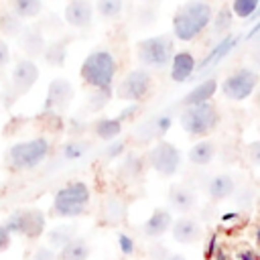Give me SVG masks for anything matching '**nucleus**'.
Here are the masks:
<instances>
[{"label": "nucleus", "mask_w": 260, "mask_h": 260, "mask_svg": "<svg viewBox=\"0 0 260 260\" xmlns=\"http://www.w3.org/2000/svg\"><path fill=\"white\" fill-rule=\"evenodd\" d=\"M91 130H93V134H95L100 140L110 142V140H114V138H118V136L122 134L124 124H122L118 118H108V116H104V118H98V120L91 124Z\"/></svg>", "instance_id": "nucleus-21"}, {"label": "nucleus", "mask_w": 260, "mask_h": 260, "mask_svg": "<svg viewBox=\"0 0 260 260\" xmlns=\"http://www.w3.org/2000/svg\"><path fill=\"white\" fill-rule=\"evenodd\" d=\"M236 258H238V260H260V256H258L252 248H244V250H240Z\"/></svg>", "instance_id": "nucleus-44"}, {"label": "nucleus", "mask_w": 260, "mask_h": 260, "mask_svg": "<svg viewBox=\"0 0 260 260\" xmlns=\"http://www.w3.org/2000/svg\"><path fill=\"white\" fill-rule=\"evenodd\" d=\"M140 2H144V4H152V2H156V0H140Z\"/></svg>", "instance_id": "nucleus-53"}, {"label": "nucleus", "mask_w": 260, "mask_h": 260, "mask_svg": "<svg viewBox=\"0 0 260 260\" xmlns=\"http://www.w3.org/2000/svg\"><path fill=\"white\" fill-rule=\"evenodd\" d=\"M219 83L215 77H207L203 81H199L191 91L185 93V98L181 100V106H193V104H203V102H211V98L215 95Z\"/></svg>", "instance_id": "nucleus-18"}, {"label": "nucleus", "mask_w": 260, "mask_h": 260, "mask_svg": "<svg viewBox=\"0 0 260 260\" xmlns=\"http://www.w3.org/2000/svg\"><path fill=\"white\" fill-rule=\"evenodd\" d=\"M260 8V0H232V14L238 16V18H250L256 14V10Z\"/></svg>", "instance_id": "nucleus-35"}, {"label": "nucleus", "mask_w": 260, "mask_h": 260, "mask_svg": "<svg viewBox=\"0 0 260 260\" xmlns=\"http://www.w3.org/2000/svg\"><path fill=\"white\" fill-rule=\"evenodd\" d=\"M234 191H236V181H234L232 175H225V173L211 177L209 183H207V195L213 201L228 199V197L234 195Z\"/></svg>", "instance_id": "nucleus-19"}, {"label": "nucleus", "mask_w": 260, "mask_h": 260, "mask_svg": "<svg viewBox=\"0 0 260 260\" xmlns=\"http://www.w3.org/2000/svg\"><path fill=\"white\" fill-rule=\"evenodd\" d=\"M112 95H114V91H112V85L93 87V89H91V93H89V98H87V106H89V110H93V112H100L104 106H108V104H110Z\"/></svg>", "instance_id": "nucleus-32"}, {"label": "nucleus", "mask_w": 260, "mask_h": 260, "mask_svg": "<svg viewBox=\"0 0 260 260\" xmlns=\"http://www.w3.org/2000/svg\"><path fill=\"white\" fill-rule=\"evenodd\" d=\"M37 79H39V65L32 59H20V61H16V65L12 67L10 85H8L10 104H14L20 95H24L26 91H30V87L37 83Z\"/></svg>", "instance_id": "nucleus-11"}, {"label": "nucleus", "mask_w": 260, "mask_h": 260, "mask_svg": "<svg viewBox=\"0 0 260 260\" xmlns=\"http://www.w3.org/2000/svg\"><path fill=\"white\" fill-rule=\"evenodd\" d=\"M234 45H236V37H234V35H225V37H221V41H219V43L205 55V59L197 65V71H199V69H207L209 65L219 63V61L234 49Z\"/></svg>", "instance_id": "nucleus-25"}, {"label": "nucleus", "mask_w": 260, "mask_h": 260, "mask_svg": "<svg viewBox=\"0 0 260 260\" xmlns=\"http://www.w3.org/2000/svg\"><path fill=\"white\" fill-rule=\"evenodd\" d=\"M256 240H258V244H260V221H258V230H256Z\"/></svg>", "instance_id": "nucleus-51"}, {"label": "nucleus", "mask_w": 260, "mask_h": 260, "mask_svg": "<svg viewBox=\"0 0 260 260\" xmlns=\"http://www.w3.org/2000/svg\"><path fill=\"white\" fill-rule=\"evenodd\" d=\"M142 171H144V158H142L140 154H136V152H128V154L122 158L120 167H118V175H120L122 179H126V181L138 179V177L142 175Z\"/></svg>", "instance_id": "nucleus-26"}, {"label": "nucleus", "mask_w": 260, "mask_h": 260, "mask_svg": "<svg viewBox=\"0 0 260 260\" xmlns=\"http://www.w3.org/2000/svg\"><path fill=\"white\" fill-rule=\"evenodd\" d=\"M165 260H187V258H185L183 254H169Z\"/></svg>", "instance_id": "nucleus-49"}, {"label": "nucleus", "mask_w": 260, "mask_h": 260, "mask_svg": "<svg viewBox=\"0 0 260 260\" xmlns=\"http://www.w3.org/2000/svg\"><path fill=\"white\" fill-rule=\"evenodd\" d=\"M30 260H57V252L49 246H39L35 252H32V258Z\"/></svg>", "instance_id": "nucleus-39"}, {"label": "nucleus", "mask_w": 260, "mask_h": 260, "mask_svg": "<svg viewBox=\"0 0 260 260\" xmlns=\"http://www.w3.org/2000/svg\"><path fill=\"white\" fill-rule=\"evenodd\" d=\"M258 85H260V73L256 69L238 67L225 75L219 89H221L223 98H228L232 102H244L256 91Z\"/></svg>", "instance_id": "nucleus-7"}, {"label": "nucleus", "mask_w": 260, "mask_h": 260, "mask_svg": "<svg viewBox=\"0 0 260 260\" xmlns=\"http://www.w3.org/2000/svg\"><path fill=\"white\" fill-rule=\"evenodd\" d=\"M146 160H148V167L152 171H156L158 175L173 177V175L179 173V169L183 165V154L173 142H169L165 138H158L154 142V146H150V150L146 154Z\"/></svg>", "instance_id": "nucleus-9"}, {"label": "nucleus", "mask_w": 260, "mask_h": 260, "mask_svg": "<svg viewBox=\"0 0 260 260\" xmlns=\"http://www.w3.org/2000/svg\"><path fill=\"white\" fill-rule=\"evenodd\" d=\"M122 8H124V0H98V2H95L98 14H100L102 18H106V20L120 18Z\"/></svg>", "instance_id": "nucleus-34"}, {"label": "nucleus", "mask_w": 260, "mask_h": 260, "mask_svg": "<svg viewBox=\"0 0 260 260\" xmlns=\"http://www.w3.org/2000/svg\"><path fill=\"white\" fill-rule=\"evenodd\" d=\"M179 122H181V128L189 136H207L211 130L217 128L219 112L213 102L183 106V110L179 114Z\"/></svg>", "instance_id": "nucleus-5"}, {"label": "nucleus", "mask_w": 260, "mask_h": 260, "mask_svg": "<svg viewBox=\"0 0 260 260\" xmlns=\"http://www.w3.org/2000/svg\"><path fill=\"white\" fill-rule=\"evenodd\" d=\"M250 59H252V63H254V67H256V71L260 73V45L252 51V55H250Z\"/></svg>", "instance_id": "nucleus-47"}, {"label": "nucleus", "mask_w": 260, "mask_h": 260, "mask_svg": "<svg viewBox=\"0 0 260 260\" xmlns=\"http://www.w3.org/2000/svg\"><path fill=\"white\" fill-rule=\"evenodd\" d=\"M138 110H140V104H136V102H130V106H126V108H124V110H122V112H120V114H118L116 118H118V120H120V122L124 124L126 120L134 118V116L138 114Z\"/></svg>", "instance_id": "nucleus-40"}, {"label": "nucleus", "mask_w": 260, "mask_h": 260, "mask_svg": "<svg viewBox=\"0 0 260 260\" xmlns=\"http://www.w3.org/2000/svg\"><path fill=\"white\" fill-rule=\"evenodd\" d=\"M215 250H217V238H215V236H211V238H209V242H207V248H205V258H207V260H211V258H213V254H215Z\"/></svg>", "instance_id": "nucleus-46"}, {"label": "nucleus", "mask_w": 260, "mask_h": 260, "mask_svg": "<svg viewBox=\"0 0 260 260\" xmlns=\"http://www.w3.org/2000/svg\"><path fill=\"white\" fill-rule=\"evenodd\" d=\"M4 225L12 236H24L28 240H37L45 234L47 217L41 209H16L4 219Z\"/></svg>", "instance_id": "nucleus-8"}, {"label": "nucleus", "mask_w": 260, "mask_h": 260, "mask_svg": "<svg viewBox=\"0 0 260 260\" xmlns=\"http://www.w3.org/2000/svg\"><path fill=\"white\" fill-rule=\"evenodd\" d=\"M18 43H20V47H22V51L26 53V55H30V57H39V55H43V51H45V47H47V43H45V37L41 35V30H37V28H22L20 30V35H18Z\"/></svg>", "instance_id": "nucleus-20"}, {"label": "nucleus", "mask_w": 260, "mask_h": 260, "mask_svg": "<svg viewBox=\"0 0 260 260\" xmlns=\"http://www.w3.org/2000/svg\"><path fill=\"white\" fill-rule=\"evenodd\" d=\"M118 246H120L122 256H126V258L134 256V252H136V242H134V238L128 236V234H124V232H118Z\"/></svg>", "instance_id": "nucleus-38"}, {"label": "nucleus", "mask_w": 260, "mask_h": 260, "mask_svg": "<svg viewBox=\"0 0 260 260\" xmlns=\"http://www.w3.org/2000/svg\"><path fill=\"white\" fill-rule=\"evenodd\" d=\"M150 124H152V134L158 140V138H162L171 130V126H173V114L171 112H160V114H156V116L150 118Z\"/></svg>", "instance_id": "nucleus-36"}, {"label": "nucleus", "mask_w": 260, "mask_h": 260, "mask_svg": "<svg viewBox=\"0 0 260 260\" xmlns=\"http://www.w3.org/2000/svg\"><path fill=\"white\" fill-rule=\"evenodd\" d=\"M10 61V51H8V45L0 39V67H4L6 63Z\"/></svg>", "instance_id": "nucleus-45"}, {"label": "nucleus", "mask_w": 260, "mask_h": 260, "mask_svg": "<svg viewBox=\"0 0 260 260\" xmlns=\"http://www.w3.org/2000/svg\"><path fill=\"white\" fill-rule=\"evenodd\" d=\"M124 152H126V140H120V138L110 140V142L106 144V148H104V156H106V158H110V160H114V158L122 156Z\"/></svg>", "instance_id": "nucleus-37"}, {"label": "nucleus", "mask_w": 260, "mask_h": 260, "mask_svg": "<svg viewBox=\"0 0 260 260\" xmlns=\"http://www.w3.org/2000/svg\"><path fill=\"white\" fill-rule=\"evenodd\" d=\"M49 152H51V142L43 136H37V138H28V140H20L12 144L4 152V162L10 171L26 173L43 165Z\"/></svg>", "instance_id": "nucleus-2"}, {"label": "nucleus", "mask_w": 260, "mask_h": 260, "mask_svg": "<svg viewBox=\"0 0 260 260\" xmlns=\"http://www.w3.org/2000/svg\"><path fill=\"white\" fill-rule=\"evenodd\" d=\"M169 71H171V79L175 83H185L197 71L195 55L191 51H177V53H173L171 63H169Z\"/></svg>", "instance_id": "nucleus-14"}, {"label": "nucleus", "mask_w": 260, "mask_h": 260, "mask_svg": "<svg viewBox=\"0 0 260 260\" xmlns=\"http://www.w3.org/2000/svg\"><path fill=\"white\" fill-rule=\"evenodd\" d=\"M148 256H150V260H165V258L169 256V252H167V248H165L162 244L154 242V244L148 248Z\"/></svg>", "instance_id": "nucleus-41"}, {"label": "nucleus", "mask_w": 260, "mask_h": 260, "mask_svg": "<svg viewBox=\"0 0 260 260\" xmlns=\"http://www.w3.org/2000/svg\"><path fill=\"white\" fill-rule=\"evenodd\" d=\"M169 205H171V209H175L179 213L191 211L197 205V195L187 185H173L169 189Z\"/></svg>", "instance_id": "nucleus-17"}, {"label": "nucleus", "mask_w": 260, "mask_h": 260, "mask_svg": "<svg viewBox=\"0 0 260 260\" xmlns=\"http://www.w3.org/2000/svg\"><path fill=\"white\" fill-rule=\"evenodd\" d=\"M77 236V225L75 223H59L53 230L47 232V244L55 252H59L67 242H71Z\"/></svg>", "instance_id": "nucleus-22"}, {"label": "nucleus", "mask_w": 260, "mask_h": 260, "mask_svg": "<svg viewBox=\"0 0 260 260\" xmlns=\"http://www.w3.org/2000/svg\"><path fill=\"white\" fill-rule=\"evenodd\" d=\"M232 22H234V14H232L230 6H221L211 16V22H209L211 24V35L213 37H225V35H230Z\"/></svg>", "instance_id": "nucleus-27"}, {"label": "nucleus", "mask_w": 260, "mask_h": 260, "mask_svg": "<svg viewBox=\"0 0 260 260\" xmlns=\"http://www.w3.org/2000/svg\"><path fill=\"white\" fill-rule=\"evenodd\" d=\"M213 8L205 0H187L173 14V37L189 43L195 41L211 22Z\"/></svg>", "instance_id": "nucleus-1"}, {"label": "nucleus", "mask_w": 260, "mask_h": 260, "mask_svg": "<svg viewBox=\"0 0 260 260\" xmlns=\"http://www.w3.org/2000/svg\"><path fill=\"white\" fill-rule=\"evenodd\" d=\"M63 16L73 28H89L93 22V4L89 0H71L65 6Z\"/></svg>", "instance_id": "nucleus-13"}, {"label": "nucleus", "mask_w": 260, "mask_h": 260, "mask_svg": "<svg viewBox=\"0 0 260 260\" xmlns=\"http://www.w3.org/2000/svg\"><path fill=\"white\" fill-rule=\"evenodd\" d=\"M150 87H152V77H150L148 69L138 67V69L128 71L122 77V81L116 85V95L120 100H124V102L140 104L150 93Z\"/></svg>", "instance_id": "nucleus-10"}, {"label": "nucleus", "mask_w": 260, "mask_h": 260, "mask_svg": "<svg viewBox=\"0 0 260 260\" xmlns=\"http://www.w3.org/2000/svg\"><path fill=\"white\" fill-rule=\"evenodd\" d=\"M213 156H215V142H213V140L203 138V140L195 142V144L189 148V162L195 165V167H205V165H209V162L213 160Z\"/></svg>", "instance_id": "nucleus-24"}, {"label": "nucleus", "mask_w": 260, "mask_h": 260, "mask_svg": "<svg viewBox=\"0 0 260 260\" xmlns=\"http://www.w3.org/2000/svg\"><path fill=\"white\" fill-rule=\"evenodd\" d=\"M238 215H240L238 211H234V213H223V215H221V219H223V221H228V219H236Z\"/></svg>", "instance_id": "nucleus-48"}, {"label": "nucleus", "mask_w": 260, "mask_h": 260, "mask_svg": "<svg viewBox=\"0 0 260 260\" xmlns=\"http://www.w3.org/2000/svg\"><path fill=\"white\" fill-rule=\"evenodd\" d=\"M171 223H173L171 211L165 207H156L150 213V217L142 223V234L146 238H160L162 234H167L171 230Z\"/></svg>", "instance_id": "nucleus-16"}, {"label": "nucleus", "mask_w": 260, "mask_h": 260, "mask_svg": "<svg viewBox=\"0 0 260 260\" xmlns=\"http://www.w3.org/2000/svg\"><path fill=\"white\" fill-rule=\"evenodd\" d=\"M43 59L51 65V67H63L65 59H67V43L65 41H53L45 47L43 51Z\"/></svg>", "instance_id": "nucleus-29"}, {"label": "nucleus", "mask_w": 260, "mask_h": 260, "mask_svg": "<svg viewBox=\"0 0 260 260\" xmlns=\"http://www.w3.org/2000/svg\"><path fill=\"white\" fill-rule=\"evenodd\" d=\"M256 102H258V106H260V87H258V93H256Z\"/></svg>", "instance_id": "nucleus-52"}, {"label": "nucleus", "mask_w": 260, "mask_h": 260, "mask_svg": "<svg viewBox=\"0 0 260 260\" xmlns=\"http://www.w3.org/2000/svg\"><path fill=\"white\" fill-rule=\"evenodd\" d=\"M10 242H12V234L6 230L4 223H0V252H4L6 248H10Z\"/></svg>", "instance_id": "nucleus-43"}, {"label": "nucleus", "mask_w": 260, "mask_h": 260, "mask_svg": "<svg viewBox=\"0 0 260 260\" xmlns=\"http://www.w3.org/2000/svg\"><path fill=\"white\" fill-rule=\"evenodd\" d=\"M12 12L18 18H35L43 10V0H10Z\"/></svg>", "instance_id": "nucleus-30"}, {"label": "nucleus", "mask_w": 260, "mask_h": 260, "mask_svg": "<svg viewBox=\"0 0 260 260\" xmlns=\"http://www.w3.org/2000/svg\"><path fill=\"white\" fill-rule=\"evenodd\" d=\"M118 73V61L114 57V53H110L108 49H95L91 51L81 67H79V77L87 87H104V85H112L114 77Z\"/></svg>", "instance_id": "nucleus-3"}, {"label": "nucleus", "mask_w": 260, "mask_h": 260, "mask_svg": "<svg viewBox=\"0 0 260 260\" xmlns=\"http://www.w3.org/2000/svg\"><path fill=\"white\" fill-rule=\"evenodd\" d=\"M171 234H173V240L179 244H193L201 238L203 230H201V223L193 217H177L171 223Z\"/></svg>", "instance_id": "nucleus-15"}, {"label": "nucleus", "mask_w": 260, "mask_h": 260, "mask_svg": "<svg viewBox=\"0 0 260 260\" xmlns=\"http://www.w3.org/2000/svg\"><path fill=\"white\" fill-rule=\"evenodd\" d=\"M260 32V20L254 24V28H252V32H250V37H254V35H258Z\"/></svg>", "instance_id": "nucleus-50"}, {"label": "nucleus", "mask_w": 260, "mask_h": 260, "mask_svg": "<svg viewBox=\"0 0 260 260\" xmlns=\"http://www.w3.org/2000/svg\"><path fill=\"white\" fill-rule=\"evenodd\" d=\"M73 98V85L65 77H57L47 87V98L43 104V114H59L63 112Z\"/></svg>", "instance_id": "nucleus-12"}, {"label": "nucleus", "mask_w": 260, "mask_h": 260, "mask_svg": "<svg viewBox=\"0 0 260 260\" xmlns=\"http://www.w3.org/2000/svg\"><path fill=\"white\" fill-rule=\"evenodd\" d=\"M91 201V191L83 181H69L55 191L53 197V213L57 217H79L87 211Z\"/></svg>", "instance_id": "nucleus-4"}, {"label": "nucleus", "mask_w": 260, "mask_h": 260, "mask_svg": "<svg viewBox=\"0 0 260 260\" xmlns=\"http://www.w3.org/2000/svg\"><path fill=\"white\" fill-rule=\"evenodd\" d=\"M175 53V41L171 35H154L138 41L136 57L144 69H165Z\"/></svg>", "instance_id": "nucleus-6"}, {"label": "nucleus", "mask_w": 260, "mask_h": 260, "mask_svg": "<svg viewBox=\"0 0 260 260\" xmlns=\"http://www.w3.org/2000/svg\"><path fill=\"white\" fill-rule=\"evenodd\" d=\"M22 28H24L22 18H18L14 12H2V14H0V32H2V35L18 37Z\"/></svg>", "instance_id": "nucleus-33"}, {"label": "nucleus", "mask_w": 260, "mask_h": 260, "mask_svg": "<svg viewBox=\"0 0 260 260\" xmlns=\"http://www.w3.org/2000/svg\"><path fill=\"white\" fill-rule=\"evenodd\" d=\"M248 158L254 167H260V140H254L248 144Z\"/></svg>", "instance_id": "nucleus-42"}, {"label": "nucleus", "mask_w": 260, "mask_h": 260, "mask_svg": "<svg viewBox=\"0 0 260 260\" xmlns=\"http://www.w3.org/2000/svg\"><path fill=\"white\" fill-rule=\"evenodd\" d=\"M102 213H104V219L108 223H120L126 217V203L120 197H108L104 201Z\"/></svg>", "instance_id": "nucleus-28"}, {"label": "nucleus", "mask_w": 260, "mask_h": 260, "mask_svg": "<svg viewBox=\"0 0 260 260\" xmlns=\"http://www.w3.org/2000/svg\"><path fill=\"white\" fill-rule=\"evenodd\" d=\"M89 244L85 238L75 236L71 242H67L59 252H57V260H87L89 258Z\"/></svg>", "instance_id": "nucleus-23"}, {"label": "nucleus", "mask_w": 260, "mask_h": 260, "mask_svg": "<svg viewBox=\"0 0 260 260\" xmlns=\"http://www.w3.org/2000/svg\"><path fill=\"white\" fill-rule=\"evenodd\" d=\"M89 148H91V144L85 142V140H69V142L63 144L61 156L65 160H79L89 152Z\"/></svg>", "instance_id": "nucleus-31"}]
</instances>
